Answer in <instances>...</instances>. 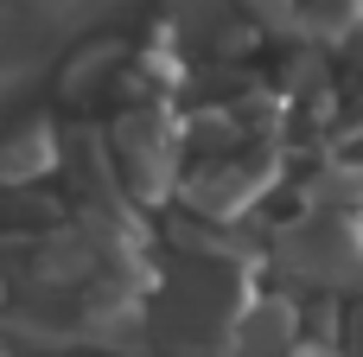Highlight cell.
Wrapping results in <instances>:
<instances>
[{
    "label": "cell",
    "instance_id": "1",
    "mask_svg": "<svg viewBox=\"0 0 363 357\" xmlns=\"http://www.w3.org/2000/svg\"><path fill=\"white\" fill-rule=\"evenodd\" d=\"M242 307H249V294H242L236 268L185 262V268H172V281L160 294V313L147 319V339L172 357H223L230 326H236Z\"/></svg>",
    "mask_w": 363,
    "mask_h": 357
},
{
    "label": "cell",
    "instance_id": "2",
    "mask_svg": "<svg viewBox=\"0 0 363 357\" xmlns=\"http://www.w3.org/2000/svg\"><path fill=\"white\" fill-rule=\"evenodd\" d=\"M274 268L319 294L363 287V211H325V217L287 224L274 236Z\"/></svg>",
    "mask_w": 363,
    "mask_h": 357
},
{
    "label": "cell",
    "instance_id": "3",
    "mask_svg": "<svg viewBox=\"0 0 363 357\" xmlns=\"http://www.w3.org/2000/svg\"><path fill=\"white\" fill-rule=\"evenodd\" d=\"M115 179L134 185V198H166L172 192V128L160 109H128L115 121Z\"/></svg>",
    "mask_w": 363,
    "mask_h": 357
},
{
    "label": "cell",
    "instance_id": "4",
    "mask_svg": "<svg viewBox=\"0 0 363 357\" xmlns=\"http://www.w3.org/2000/svg\"><path fill=\"white\" fill-rule=\"evenodd\" d=\"M268 153H242V160H204L191 179H185V204L191 211H204V217H236V211H249L262 192H268Z\"/></svg>",
    "mask_w": 363,
    "mask_h": 357
},
{
    "label": "cell",
    "instance_id": "5",
    "mask_svg": "<svg viewBox=\"0 0 363 357\" xmlns=\"http://www.w3.org/2000/svg\"><path fill=\"white\" fill-rule=\"evenodd\" d=\"M300 345V307L294 300H249L242 313H236V326H230V357H287Z\"/></svg>",
    "mask_w": 363,
    "mask_h": 357
},
{
    "label": "cell",
    "instance_id": "6",
    "mask_svg": "<svg viewBox=\"0 0 363 357\" xmlns=\"http://www.w3.org/2000/svg\"><path fill=\"white\" fill-rule=\"evenodd\" d=\"M45 172H57V128L26 115L19 128L0 134V185H32Z\"/></svg>",
    "mask_w": 363,
    "mask_h": 357
},
{
    "label": "cell",
    "instance_id": "7",
    "mask_svg": "<svg viewBox=\"0 0 363 357\" xmlns=\"http://www.w3.org/2000/svg\"><path fill=\"white\" fill-rule=\"evenodd\" d=\"M115 64H121V45H115V38H102V45H83V51H70V64L57 70V89H64L70 102H83V96H89V89H96V83L115 70Z\"/></svg>",
    "mask_w": 363,
    "mask_h": 357
},
{
    "label": "cell",
    "instance_id": "8",
    "mask_svg": "<svg viewBox=\"0 0 363 357\" xmlns=\"http://www.w3.org/2000/svg\"><path fill=\"white\" fill-rule=\"evenodd\" d=\"M306 198L325 204V211H363V160H332V166L306 185Z\"/></svg>",
    "mask_w": 363,
    "mask_h": 357
},
{
    "label": "cell",
    "instance_id": "9",
    "mask_svg": "<svg viewBox=\"0 0 363 357\" xmlns=\"http://www.w3.org/2000/svg\"><path fill=\"white\" fill-rule=\"evenodd\" d=\"M223 19H230L223 0H166V26H172V38H211Z\"/></svg>",
    "mask_w": 363,
    "mask_h": 357
},
{
    "label": "cell",
    "instance_id": "10",
    "mask_svg": "<svg viewBox=\"0 0 363 357\" xmlns=\"http://www.w3.org/2000/svg\"><path fill=\"white\" fill-rule=\"evenodd\" d=\"M345 351H351V357H363V300L351 307V319H345Z\"/></svg>",
    "mask_w": 363,
    "mask_h": 357
},
{
    "label": "cell",
    "instance_id": "11",
    "mask_svg": "<svg viewBox=\"0 0 363 357\" xmlns=\"http://www.w3.org/2000/svg\"><path fill=\"white\" fill-rule=\"evenodd\" d=\"M287 357H332V351H319V345H294Z\"/></svg>",
    "mask_w": 363,
    "mask_h": 357
},
{
    "label": "cell",
    "instance_id": "12",
    "mask_svg": "<svg viewBox=\"0 0 363 357\" xmlns=\"http://www.w3.org/2000/svg\"><path fill=\"white\" fill-rule=\"evenodd\" d=\"M0 357H19V351H6V345H0Z\"/></svg>",
    "mask_w": 363,
    "mask_h": 357
}]
</instances>
